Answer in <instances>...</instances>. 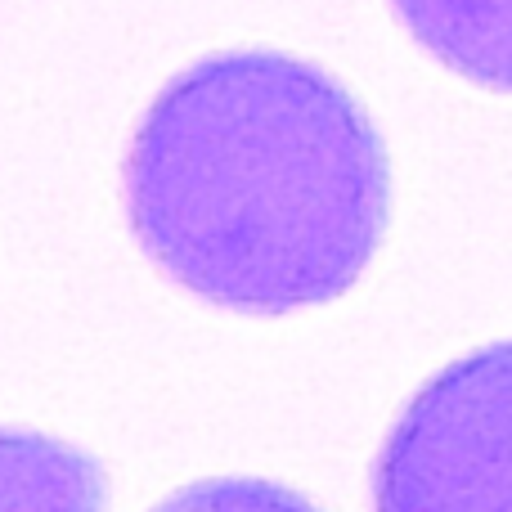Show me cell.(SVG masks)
<instances>
[{
  "label": "cell",
  "instance_id": "5b68a950",
  "mask_svg": "<svg viewBox=\"0 0 512 512\" xmlns=\"http://www.w3.org/2000/svg\"><path fill=\"white\" fill-rule=\"evenodd\" d=\"M153 512H319L306 495L265 477H212L176 490Z\"/></svg>",
  "mask_w": 512,
  "mask_h": 512
},
{
  "label": "cell",
  "instance_id": "7a4b0ae2",
  "mask_svg": "<svg viewBox=\"0 0 512 512\" xmlns=\"http://www.w3.org/2000/svg\"><path fill=\"white\" fill-rule=\"evenodd\" d=\"M373 512H512V337L405 400L373 459Z\"/></svg>",
  "mask_w": 512,
  "mask_h": 512
},
{
  "label": "cell",
  "instance_id": "3957f363",
  "mask_svg": "<svg viewBox=\"0 0 512 512\" xmlns=\"http://www.w3.org/2000/svg\"><path fill=\"white\" fill-rule=\"evenodd\" d=\"M391 9L445 68L512 95V0H391Z\"/></svg>",
  "mask_w": 512,
  "mask_h": 512
},
{
  "label": "cell",
  "instance_id": "277c9868",
  "mask_svg": "<svg viewBox=\"0 0 512 512\" xmlns=\"http://www.w3.org/2000/svg\"><path fill=\"white\" fill-rule=\"evenodd\" d=\"M108 472L45 432L0 427V512H104Z\"/></svg>",
  "mask_w": 512,
  "mask_h": 512
},
{
  "label": "cell",
  "instance_id": "6da1fadb",
  "mask_svg": "<svg viewBox=\"0 0 512 512\" xmlns=\"http://www.w3.org/2000/svg\"><path fill=\"white\" fill-rule=\"evenodd\" d=\"M131 234L203 301L288 315L342 297L391 216L364 104L319 63L221 50L180 68L122 158Z\"/></svg>",
  "mask_w": 512,
  "mask_h": 512
}]
</instances>
